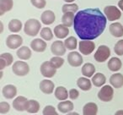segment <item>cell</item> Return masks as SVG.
<instances>
[{
	"label": "cell",
	"mask_w": 123,
	"mask_h": 115,
	"mask_svg": "<svg viewBox=\"0 0 123 115\" xmlns=\"http://www.w3.org/2000/svg\"><path fill=\"white\" fill-rule=\"evenodd\" d=\"M74 108V105L73 101L66 100V101H60L57 104V110L62 113H68L73 112Z\"/></svg>",
	"instance_id": "e0dca14e"
},
{
	"label": "cell",
	"mask_w": 123,
	"mask_h": 115,
	"mask_svg": "<svg viewBox=\"0 0 123 115\" xmlns=\"http://www.w3.org/2000/svg\"><path fill=\"white\" fill-rule=\"evenodd\" d=\"M41 27V24L36 19H30L25 23L24 31L30 36H36L39 34Z\"/></svg>",
	"instance_id": "7a4b0ae2"
},
{
	"label": "cell",
	"mask_w": 123,
	"mask_h": 115,
	"mask_svg": "<svg viewBox=\"0 0 123 115\" xmlns=\"http://www.w3.org/2000/svg\"><path fill=\"white\" fill-rule=\"evenodd\" d=\"M95 48V43L93 41H87V40H83L79 41V49L82 54L84 55H89L94 52Z\"/></svg>",
	"instance_id": "ba28073f"
},
{
	"label": "cell",
	"mask_w": 123,
	"mask_h": 115,
	"mask_svg": "<svg viewBox=\"0 0 123 115\" xmlns=\"http://www.w3.org/2000/svg\"><path fill=\"white\" fill-rule=\"evenodd\" d=\"M113 96H114V89L112 86L109 85L102 86L98 92V98L105 102L111 101L113 99Z\"/></svg>",
	"instance_id": "5b68a950"
},
{
	"label": "cell",
	"mask_w": 123,
	"mask_h": 115,
	"mask_svg": "<svg viewBox=\"0 0 123 115\" xmlns=\"http://www.w3.org/2000/svg\"><path fill=\"white\" fill-rule=\"evenodd\" d=\"M92 81L87 77H80L77 81V86L84 91H89L92 87Z\"/></svg>",
	"instance_id": "484cf974"
},
{
	"label": "cell",
	"mask_w": 123,
	"mask_h": 115,
	"mask_svg": "<svg viewBox=\"0 0 123 115\" xmlns=\"http://www.w3.org/2000/svg\"><path fill=\"white\" fill-rule=\"evenodd\" d=\"M107 18L99 8H89L75 14L74 29L81 40L92 41L105 29Z\"/></svg>",
	"instance_id": "6da1fadb"
},
{
	"label": "cell",
	"mask_w": 123,
	"mask_h": 115,
	"mask_svg": "<svg viewBox=\"0 0 123 115\" xmlns=\"http://www.w3.org/2000/svg\"><path fill=\"white\" fill-rule=\"evenodd\" d=\"M114 52L118 56H123V40H119L114 47Z\"/></svg>",
	"instance_id": "74e56055"
},
{
	"label": "cell",
	"mask_w": 123,
	"mask_h": 115,
	"mask_svg": "<svg viewBox=\"0 0 123 115\" xmlns=\"http://www.w3.org/2000/svg\"><path fill=\"white\" fill-rule=\"evenodd\" d=\"M31 115H37V114H31Z\"/></svg>",
	"instance_id": "7dc6e473"
},
{
	"label": "cell",
	"mask_w": 123,
	"mask_h": 115,
	"mask_svg": "<svg viewBox=\"0 0 123 115\" xmlns=\"http://www.w3.org/2000/svg\"><path fill=\"white\" fill-rule=\"evenodd\" d=\"M114 115H123V110H118L115 113Z\"/></svg>",
	"instance_id": "7bdbcfd3"
},
{
	"label": "cell",
	"mask_w": 123,
	"mask_h": 115,
	"mask_svg": "<svg viewBox=\"0 0 123 115\" xmlns=\"http://www.w3.org/2000/svg\"><path fill=\"white\" fill-rule=\"evenodd\" d=\"M68 34H69L68 27H67V26H65L62 24L57 25L54 28V35L58 39H64V38L67 37Z\"/></svg>",
	"instance_id": "ac0fdd59"
},
{
	"label": "cell",
	"mask_w": 123,
	"mask_h": 115,
	"mask_svg": "<svg viewBox=\"0 0 123 115\" xmlns=\"http://www.w3.org/2000/svg\"><path fill=\"white\" fill-rule=\"evenodd\" d=\"M23 44V38L19 35L11 34L6 39V45L9 49H19Z\"/></svg>",
	"instance_id": "52a82bcc"
},
{
	"label": "cell",
	"mask_w": 123,
	"mask_h": 115,
	"mask_svg": "<svg viewBox=\"0 0 123 115\" xmlns=\"http://www.w3.org/2000/svg\"><path fill=\"white\" fill-rule=\"evenodd\" d=\"M91 81H92L93 85L94 86H96V87H101V86H104L105 84L106 77L102 73H96L92 77Z\"/></svg>",
	"instance_id": "83f0119b"
},
{
	"label": "cell",
	"mask_w": 123,
	"mask_h": 115,
	"mask_svg": "<svg viewBox=\"0 0 123 115\" xmlns=\"http://www.w3.org/2000/svg\"><path fill=\"white\" fill-rule=\"evenodd\" d=\"M14 62V57L9 53H4L0 55V69L3 70L7 66H10Z\"/></svg>",
	"instance_id": "2e32d148"
},
{
	"label": "cell",
	"mask_w": 123,
	"mask_h": 115,
	"mask_svg": "<svg viewBox=\"0 0 123 115\" xmlns=\"http://www.w3.org/2000/svg\"><path fill=\"white\" fill-rule=\"evenodd\" d=\"M66 3H68V4H71V3H73V2H74L75 0H64Z\"/></svg>",
	"instance_id": "f6af8a7d"
},
{
	"label": "cell",
	"mask_w": 123,
	"mask_h": 115,
	"mask_svg": "<svg viewBox=\"0 0 123 115\" xmlns=\"http://www.w3.org/2000/svg\"><path fill=\"white\" fill-rule=\"evenodd\" d=\"M8 27H9V30L13 33H18L21 31V29L23 28V25L22 22H21L19 20L17 19H14L11 20L9 21V25H8Z\"/></svg>",
	"instance_id": "f546056e"
},
{
	"label": "cell",
	"mask_w": 123,
	"mask_h": 115,
	"mask_svg": "<svg viewBox=\"0 0 123 115\" xmlns=\"http://www.w3.org/2000/svg\"><path fill=\"white\" fill-rule=\"evenodd\" d=\"M12 71L17 76H25L30 72V66L25 61H15L13 64Z\"/></svg>",
	"instance_id": "3957f363"
},
{
	"label": "cell",
	"mask_w": 123,
	"mask_h": 115,
	"mask_svg": "<svg viewBox=\"0 0 123 115\" xmlns=\"http://www.w3.org/2000/svg\"><path fill=\"white\" fill-rule=\"evenodd\" d=\"M111 56V49L106 45H100L96 50L94 58L97 62L104 63Z\"/></svg>",
	"instance_id": "277c9868"
},
{
	"label": "cell",
	"mask_w": 123,
	"mask_h": 115,
	"mask_svg": "<svg viewBox=\"0 0 123 115\" xmlns=\"http://www.w3.org/2000/svg\"><path fill=\"white\" fill-rule=\"evenodd\" d=\"M79 96V91L77 89H71L69 91V98L71 100H76Z\"/></svg>",
	"instance_id": "60d3db41"
},
{
	"label": "cell",
	"mask_w": 123,
	"mask_h": 115,
	"mask_svg": "<svg viewBox=\"0 0 123 115\" xmlns=\"http://www.w3.org/2000/svg\"><path fill=\"white\" fill-rule=\"evenodd\" d=\"M10 110V105L7 101H1L0 102V113L6 114Z\"/></svg>",
	"instance_id": "f35d334b"
},
{
	"label": "cell",
	"mask_w": 123,
	"mask_h": 115,
	"mask_svg": "<svg viewBox=\"0 0 123 115\" xmlns=\"http://www.w3.org/2000/svg\"><path fill=\"white\" fill-rule=\"evenodd\" d=\"M110 83L116 89H119L123 86V74L121 73H116L110 78Z\"/></svg>",
	"instance_id": "7402d4cb"
},
{
	"label": "cell",
	"mask_w": 123,
	"mask_h": 115,
	"mask_svg": "<svg viewBox=\"0 0 123 115\" xmlns=\"http://www.w3.org/2000/svg\"><path fill=\"white\" fill-rule=\"evenodd\" d=\"M41 20L46 26H49L54 23L56 20V15H55L54 12L51 10H46L41 14Z\"/></svg>",
	"instance_id": "d6986e66"
},
{
	"label": "cell",
	"mask_w": 123,
	"mask_h": 115,
	"mask_svg": "<svg viewBox=\"0 0 123 115\" xmlns=\"http://www.w3.org/2000/svg\"><path fill=\"white\" fill-rule=\"evenodd\" d=\"M40 108H41V106H40L39 101H37L36 100L34 99L29 100L27 108H26V112L31 113V114H36L40 111Z\"/></svg>",
	"instance_id": "4dcf8cb0"
},
{
	"label": "cell",
	"mask_w": 123,
	"mask_h": 115,
	"mask_svg": "<svg viewBox=\"0 0 123 115\" xmlns=\"http://www.w3.org/2000/svg\"><path fill=\"white\" fill-rule=\"evenodd\" d=\"M50 63H51V65H52L53 67L56 68V69H57L63 65L64 59H62V58H61V57L55 56V57H52V58L50 59Z\"/></svg>",
	"instance_id": "d590c367"
},
{
	"label": "cell",
	"mask_w": 123,
	"mask_h": 115,
	"mask_svg": "<svg viewBox=\"0 0 123 115\" xmlns=\"http://www.w3.org/2000/svg\"><path fill=\"white\" fill-rule=\"evenodd\" d=\"M2 94L6 99H13L17 95V88L14 85H6L3 88Z\"/></svg>",
	"instance_id": "9a60e30c"
},
{
	"label": "cell",
	"mask_w": 123,
	"mask_h": 115,
	"mask_svg": "<svg viewBox=\"0 0 123 115\" xmlns=\"http://www.w3.org/2000/svg\"><path fill=\"white\" fill-rule=\"evenodd\" d=\"M95 73V67L91 63H86L82 67V74L84 77L90 78L94 75Z\"/></svg>",
	"instance_id": "4316f807"
},
{
	"label": "cell",
	"mask_w": 123,
	"mask_h": 115,
	"mask_svg": "<svg viewBox=\"0 0 123 115\" xmlns=\"http://www.w3.org/2000/svg\"><path fill=\"white\" fill-rule=\"evenodd\" d=\"M66 49L67 48H66L64 42L62 41H60V40L54 41L51 46V51L55 56H63L66 53Z\"/></svg>",
	"instance_id": "8fae6325"
},
{
	"label": "cell",
	"mask_w": 123,
	"mask_h": 115,
	"mask_svg": "<svg viewBox=\"0 0 123 115\" xmlns=\"http://www.w3.org/2000/svg\"><path fill=\"white\" fill-rule=\"evenodd\" d=\"M118 7L123 11V0H120L119 2H118Z\"/></svg>",
	"instance_id": "b9f144b4"
},
{
	"label": "cell",
	"mask_w": 123,
	"mask_h": 115,
	"mask_svg": "<svg viewBox=\"0 0 123 115\" xmlns=\"http://www.w3.org/2000/svg\"><path fill=\"white\" fill-rule=\"evenodd\" d=\"M74 17H75L74 13H65V14H63V15L62 17V25H64L67 27H71L72 26H74Z\"/></svg>",
	"instance_id": "1f68e13d"
},
{
	"label": "cell",
	"mask_w": 123,
	"mask_h": 115,
	"mask_svg": "<svg viewBox=\"0 0 123 115\" xmlns=\"http://www.w3.org/2000/svg\"><path fill=\"white\" fill-rule=\"evenodd\" d=\"M40 90L42 91L44 94L50 95L54 91L55 89V84L50 80H43L40 83Z\"/></svg>",
	"instance_id": "5bb4252c"
},
{
	"label": "cell",
	"mask_w": 123,
	"mask_h": 115,
	"mask_svg": "<svg viewBox=\"0 0 123 115\" xmlns=\"http://www.w3.org/2000/svg\"><path fill=\"white\" fill-rule=\"evenodd\" d=\"M13 5V0H0V15H4L6 12L10 11Z\"/></svg>",
	"instance_id": "f1b7e54d"
},
{
	"label": "cell",
	"mask_w": 123,
	"mask_h": 115,
	"mask_svg": "<svg viewBox=\"0 0 123 115\" xmlns=\"http://www.w3.org/2000/svg\"><path fill=\"white\" fill-rule=\"evenodd\" d=\"M109 31L111 32V34L115 37H121V36H123V26L119 22H114L110 25Z\"/></svg>",
	"instance_id": "ffe728a7"
},
{
	"label": "cell",
	"mask_w": 123,
	"mask_h": 115,
	"mask_svg": "<svg viewBox=\"0 0 123 115\" xmlns=\"http://www.w3.org/2000/svg\"><path fill=\"white\" fill-rule=\"evenodd\" d=\"M107 66L109 68V69L113 72H117L120 69H121V66H122V63L121 60L119 58H116V57H113L108 61Z\"/></svg>",
	"instance_id": "d4e9b609"
},
{
	"label": "cell",
	"mask_w": 123,
	"mask_h": 115,
	"mask_svg": "<svg viewBox=\"0 0 123 115\" xmlns=\"http://www.w3.org/2000/svg\"><path fill=\"white\" fill-rule=\"evenodd\" d=\"M40 70H41V74L46 78H52L56 73V69L51 65L50 61L43 62L41 65Z\"/></svg>",
	"instance_id": "9c48e42d"
},
{
	"label": "cell",
	"mask_w": 123,
	"mask_h": 115,
	"mask_svg": "<svg viewBox=\"0 0 123 115\" xmlns=\"http://www.w3.org/2000/svg\"><path fill=\"white\" fill-rule=\"evenodd\" d=\"M43 115H59L56 112V108L52 105H47L44 108L42 111Z\"/></svg>",
	"instance_id": "8d00e7d4"
},
{
	"label": "cell",
	"mask_w": 123,
	"mask_h": 115,
	"mask_svg": "<svg viewBox=\"0 0 123 115\" xmlns=\"http://www.w3.org/2000/svg\"><path fill=\"white\" fill-rule=\"evenodd\" d=\"M41 37L44 41H51L53 38V33L52 31L49 27H43L41 31Z\"/></svg>",
	"instance_id": "836d02e7"
},
{
	"label": "cell",
	"mask_w": 123,
	"mask_h": 115,
	"mask_svg": "<svg viewBox=\"0 0 123 115\" xmlns=\"http://www.w3.org/2000/svg\"><path fill=\"white\" fill-rule=\"evenodd\" d=\"M104 14L109 21H115L121 17V12L117 7L114 5L106 6L104 9Z\"/></svg>",
	"instance_id": "8992f818"
},
{
	"label": "cell",
	"mask_w": 123,
	"mask_h": 115,
	"mask_svg": "<svg viewBox=\"0 0 123 115\" xmlns=\"http://www.w3.org/2000/svg\"><path fill=\"white\" fill-rule=\"evenodd\" d=\"M0 25H1V32H3V30H4V25H3V22H0Z\"/></svg>",
	"instance_id": "bcb514c9"
},
{
	"label": "cell",
	"mask_w": 123,
	"mask_h": 115,
	"mask_svg": "<svg viewBox=\"0 0 123 115\" xmlns=\"http://www.w3.org/2000/svg\"><path fill=\"white\" fill-rule=\"evenodd\" d=\"M29 100L23 96H19L15 97L13 101V108L18 112H24L26 111V108L28 106Z\"/></svg>",
	"instance_id": "7c38bea8"
},
{
	"label": "cell",
	"mask_w": 123,
	"mask_h": 115,
	"mask_svg": "<svg viewBox=\"0 0 123 115\" xmlns=\"http://www.w3.org/2000/svg\"><path fill=\"white\" fill-rule=\"evenodd\" d=\"M46 42L42 38H36L31 42V47L36 53H43L46 49Z\"/></svg>",
	"instance_id": "4fadbf2b"
},
{
	"label": "cell",
	"mask_w": 123,
	"mask_h": 115,
	"mask_svg": "<svg viewBox=\"0 0 123 115\" xmlns=\"http://www.w3.org/2000/svg\"><path fill=\"white\" fill-rule=\"evenodd\" d=\"M31 4H32L34 7L37 8L39 9H41L43 8L46 7V0H31Z\"/></svg>",
	"instance_id": "ab89813d"
},
{
	"label": "cell",
	"mask_w": 123,
	"mask_h": 115,
	"mask_svg": "<svg viewBox=\"0 0 123 115\" xmlns=\"http://www.w3.org/2000/svg\"><path fill=\"white\" fill-rule=\"evenodd\" d=\"M16 54H17V57L20 60H28V59H30L31 58L32 53H31V50L28 47L23 46L20 47L17 50Z\"/></svg>",
	"instance_id": "603a6c76"
},
{
	"label": "cell",
	"mask_w": 123,
	"mask_h": 115,
	"mask_svg": "<svg viewBox=\"0 0 123 115\" xmlns=\"http://www.w3.org/2000/svg\"><path fill=\"white\" fill-rule=\"evenodd\" d=\"M67 115H80V114L79 113H77V112H71V113H67Z\"/></svg>",
	"instance_id": "ee69618b"
},
{
	"label": "cell",
	"mask_w": 123,
	"mask_h": 115,
	"mask_svg": "<svg viewBox=\"0 0 123 115\" xmlns=\"http://www.w3.org/2000/svg\"><path fill=\"white\" fill-rule=\"evenodd\" d=\"M64 44H65V47L67 49L73 51V50H75L77 48L78 41L74 36H69L64 41Z\"/></svg>",
	"instance_id": "d6a6232c"
},
{
	"label": "cell",
	"mask_w": 123,
	"mask_h": 115,
	"mask_svg": "<svg viewBox=\"0 0 123 115\" xmlns=\"http://www.w3.org/2000/svg\"><path fill=\"white\" fill-rule=\"evenodd\" d=\"M79 10V6L76 4H66L62 6V11L65 14V13H74L78 12Z\"/></svg>",
	"instance_id": "e575fe53"
},
{
	"label": "cell",
	"mask_w": 123,
	"mask_h": 115,
	"mask_svg": "<svg viewBox=\"0 0 123 115\" xmlns=\"http://www.w3.org/2000/svg\"><path fill=\"white\" fill-rule=\"evenodd\" d=\"M98 105L95 102H87L83 108V115H97Z\"/></svg>",
	"instance_id": "cb8c5ba5"
},
{
	"label": "cell",
	"mask_w": 123,
	"mask_h": 115,
	"mask_svg": "<svg viewBox=\"0 0 123 115\" xmlns=\"http://www.w3.org/2000/svg\"><path fill=\"white\" fill-rule=\"evenodd\" d=\"M54 96L58 101H66L68 100V97H69V91H68L64 86H57L55 89Z\"/></svg>",
	"instance_id": "44dd1931"
},
{
	"label": "cell",
	"mask_w": 123,
	"mask_h": 115,
	"mask_svg": "<svg viewBox=\"0 0 123 115\" xmlns=\"http://www.w3.org/2000/svg\"><path fill=\"white\" fill-rule=\"evenodd\" d=\"M68 62L72 67H79L84 63V59L80 53L73 51L68 55Z\"/></svg>",
	"instance_id": "30bf717a"
}]
</instances>
